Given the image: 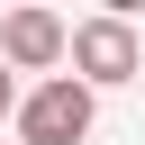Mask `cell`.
Segmentation results:
<instances>
[{
	"mask_svg": "<svg viewBox=\"0 0 145 145\" xmlns=\"http://www.w3.org/2000/svg\"><path fill=\"white\" fill-rule=\"evenodd\" d=\"M63 54H72V27L54 9H9L0 18V63L9 72H54Z\"/></svg>",
	"mask_w": 145,
	"mask_h": 145,
	"instance_id": "obj_3",
	"label": "cell"
},
{
	"mask_svg": "<svg viewBox=\"0 0 145 145\" xmlns=\"http://www.w3.org/2000/svg\"><path fill=\"white\" fill-rule=\"evenodd\" d=\"M82 136H91V91L72 72H54L18 100V145H82Z\"/></svg>",
	"mask_w": 145,
	"mask_h": 145,
	"instance_id": "obj_2",
	"label": "cell"
},
{
	"mask_svg": "<svg viewBox=\"0 0 145 145\" xmlns=\"http://www.w3.org/2000/svg\"><path fill=\"white\" fill-rule=\"evenodd\" d=\"M9 109H18V82H9V63H0V118H9Z\"/></svg>",
	"mask_w": 145,
	"mask_h": 145,
	"instance_id": "obj_4",
	"label": "cell"
},
{
	"mask_svg": "<svg viewBox=\"0 0 145 145\" xmlns=\"http://www.w3.org/2000/svg\"><path fill=\"white\" fill-rule=\"evenodd\" d=\"M63 63H72L82 91H118V82H136L145 45H136V27L109 9V18H82V27H72V54H63Z\"/></svg>",
	"mask_w": 145,
	"mask_h": 145,
	"instance_id": "obj_1",
	"label": "cell"
}]
</instances>
